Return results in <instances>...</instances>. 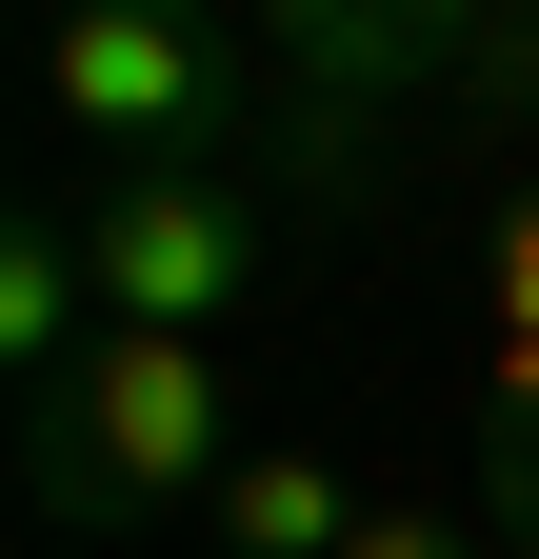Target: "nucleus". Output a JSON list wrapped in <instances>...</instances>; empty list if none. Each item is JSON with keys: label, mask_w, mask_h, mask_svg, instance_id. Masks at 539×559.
<instances>
[{"label": "nucleus", "mask_w": 539, "mask_h": 559, "mask_svg": "<svg viewBox=\"0 0 539 559\" xmlns=\"http://www.w3.org/2000/svg\"><path fill=\"white\" fill-rule=\"evenodd\" d=\"M220 479H240V380H220V340L100 320V360L21 400V500L81 520V539H100V520H160V500H220Z\"/></svg>", "instance_id": "1"}, {"label": "nucleus", "mask_w": 539, "mask_h": 559, "mask_svg": "<svg viewBox=\"0 0 539 559\" xmlns=\"http://www.w3.org/2000/svg\"><path fill=\"white\" fill-rule=\"evenodd\" d=\"M40 100H60L81 160L160 180V160H240V120L280 100V81H260L200 0H60V21H40Z\"/></svg>", "instance_id": "2"}, {"label": "nucleus", "mask_w": 539, "mask_h": 559, "mask_svg": "<svg viewBox=\"0 0 539 559\" xmlns=\"http://www.w3.org/2000/svg\"><path fill=\"white\" fill-rule=\"evenodd\" d=\"M81 280H100V320H141V340H220L260 280H280V200H260V160L100 180L81 200Z\"/></svg>", "instance_id": "3"}, {"label": "nucleus", "mask_w": 539, "mask_h": 559, "mask_svg": "<svg viewBox=\"0 0 539 559\" xmlns=\"http://www.w3.org/2000/svg\"><path fill=\"white\" fill-rule=\"evenodd\" d=\"M280 21V120H300V160L340 180L360 140L420 100V81H459V60H539V0H260Z\"/></svg>", "instance_id": "4"}, {"label": "nucleus", "mask_w": 539, "mask_h": 559, "mask_svg": "<svg viewBox=\"0 0 539 559\" xmlns=\"http://www.w3.org/2000/svg\"><path fill=\"white\" fill-rule=\"evenodd\" d=\"M0 360H21V400L100 360V280H81V200H21V221H0Z\"/></svg>", "instance_id": "5"}, {"label": "nucleus", "mask_w": 539, "mask_h": 559, "mask_svg": "<svg viewBox=\"0 0 539 559\" xmlns=\"http://www.w3.org/2000/svg\"><path fill=\"white\" fill-rule=\"evenodd\" d=\"M200 520H220V559H340V539H360L340 460H300V440H280V460H240V479H220Z\"/></svg>", "instance_id": "6"}, {"label": "nucleus", "mask_w": 539, "mask_h": 559, "mask_svg": "<svg viewBox=\"0 0 539 559\" xmlns=\"http://www.w3.org/2000/svg\"><path fill=\"white\" fill-rule=\"evenodd\" d=\"M480 280H500V419H539V200L480 240Z\"/></svg>", "instance_id": "7"}, {"label": "nucleus", "mask_w": 539, "mask_h": 559, "mask_svg": "<svg viewBox=\"0 0 539 559\" xmlns=\"http://www.w3.org/2000/svg\"><path fill=\"white\" fill-rule=\"evenodd\" d=\"M340 559H480V539H459V520H360Z\"/></svg>", "instance_id": "8"}]
</instances>
